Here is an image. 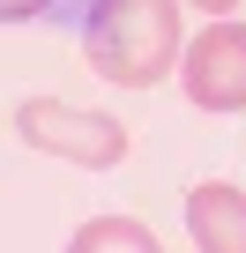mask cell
I'll use <instances>...</instances> for the list:
<instances>
[{
    "label": "cell",
    "instance_id": "4",
    "mask_svg": "<svg viewBox=\"0 0 246 253\" xmlns=\"http://www.w3.org/2000/svg\"><path fill=\"white\" fill-rule=\"evenodd\" d=\"M187 231H194V253H246V194L209 179L187 194Z\"/></svg>",
    "mask_w": 246,
    "mask_h": 253
},
{
    "label": "cell",
    "instance_id": "5",
    "mask_svg": "<svg viewBox=\"0 0 246 253\" xmlns=\"http://www.w3.org/2000/svg\"><path fill=\"white\" fill-rule=\"evenodd\" d=\"M67 253H164V246H157V231L135 223V216H90V223L67 238Z\"/></svg>",
    "mask_w": 246,
    "mask_h": 253
},
{
    "label": "cell",
    "instance_id": "6",
    "mask_svg": "<svg viewBox=\"0 0 246 253\" xmlns=\"http://www.w3.org/2000/svg\"><path fill=\"white\" fill-rule=\"evenodd\" d=\"M38 8H52V0H0V15H8V23H23V15H38Z\"/></svg>",
    "mask_w": 246,
    "mask_h": 253
},
{
    "label": "cell",
    "instance_id": "1",
    "mask_svg": "<svg viewBox=\"0 0 246 253\" xmlns=\"http://www.w3.org/2000/svg\"><path fill=\"white\" fill-rule=\"evenodd\" d=\"M82 52L104 82L119 89H149L164 82L187 45H179V0H90L82 23Z\"/></svg>",
    "mask_w": 246,
    "mask_h": 253
},
{
    "label": "cell",
    "instance_id": "2",
    "mask_svg": "<svg viewBox=\"0 0 246 253\" xmlns=\"http://www.w3.org/2000/svg\"><path fill=\"white\" fill-rule=\"evenodd\" d=\"M15 134L45 157H67L82 171H112L119 157H127V126H119L112 112H82L67 97H23L15 104Z\"/></svg>",
    "mask_w": 246,
    "mask_h": 253
},
{
    "label": "cell",
    "instance_id": "7",
    "mask_svg": "<svg viewBox=\"0 0 246 253\" xmlns=\"http://www.w3.org/2000/svg\"><path fill=\"white\" fill-rule=\"evenodd\" d=\"M194 8H201V15H231V8H239V0H194Z\"/></svg>",
    "mask_w": 246,
    "mask_h": 253
},
{
    "label": "cell",
    "instance_id": "3",
    "mask_svg": "<svg viewBox=\"0 0 246 253\" xmlns=\"http://www.w3.org/2000/svg\"><path fill=\"white\" fill-rule=\"evenodd\" d=\"M179 82H187V97H194L201 112H246V23L216 15V23L187 45Z\"/></svg>",
    "mask_w": 246,
    "mask_h": 253
}]
</instances>
